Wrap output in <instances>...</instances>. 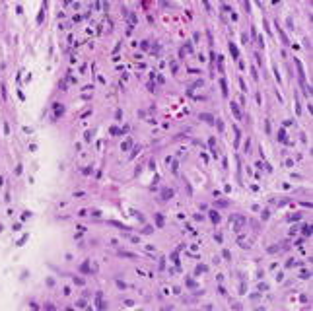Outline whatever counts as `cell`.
<instances>
[{
  "instance_id": "cell-1",
  "label": "cell",
  "mask_w": 313,
  "mask_h": 311,
  "mask_svg": "<svg viewBox=\"0 0 313 311\" xmlns=\"http://www.w3.org/2000/svg\"><path fill=\"white\" fill-rule=\"evenodd\" d=\"M294 62H296V66H298V74H300V82H302V84H305V74H304V68H302V62L298 61V59H294Z\"/></svg>"
},
{
  "instance_id": "cell-2",
  "label": "cell",
  "mask_w": 313,
  "mask_h": 311,
  "mask_svg": "<svg viewBox=\"0 0 313 311\" xmlns=\"http://www.w3.org/2000/svg\"><path fill=\"white\" fill-rule=\"evenodd\" d=\"M230 109H232V113H234L235 117H237V119H241V117H243V115H241V111H239V107H237V103H235V101H232V105H230Z\"/></svg>"
},
{
  "instance_id": "cell-3",
  "label": "cell",
  "mask_w": 313,
  "mask_h": 311,
  "mask_svg": "<svg viewBox=\"0 0 313 311\" xmlns=\"http://www.w3.org/2000/svg\"><path fill=\"white\" fill-rule=\"evenodd\" d=\"M53 109H55V115L59 117V115L64 113V105H62V103H55V105H53ZM57 117H55V119H57Z\"/></svg>"
},
{
  "instance_id": "cell-4",
  "label": "cell",
  "mask_w": 313,
  "mask_h": 311,
  "mask_svg": "<svg viewBox=\"0 0 313 311\" xmlns=\"http://www.w3.org/2000/svg\"><path fill=\"white\" fill-rule=\"evenodd\" d=\"M200 119H202V121H206V123H210V125H214V123H216V119H214L212 115H208V113H200Z\"/></svg>"
},
{
  "instance_id": "cell-5",
  "label": "cell",
  "mask_w": 313,
  "mask_h": 311,
  "mask_svg": "<svg viewBox=\"0 0 313 311\" xmlns=\"http://www.w3.org/2000/svg\"><path fill=\"white\" fill-rule=\"evenodd\" d=\"M228 47H230V53H232V57H234L235 61H237V59H239V51H237V47H235L234 43H230Z\"/></svg>"
},
{
  "instance_id": "cell-6",
  "label": "cell",
  "mask_w": 313,
  "mask_h": 311,
  "mask_svg": "<svg viewBox=\"0 0 313 311\" xmlns=\"http://www.w3.org/2000/svg\"><path fill=\"white\" fill-rule=\"evenodd\" d=\"M220 86H222V92H224V95H228V86H226V80H224V78H220Z\"/></svg>"
},
{
  "instance_id": "cell-7",
  "label": "cell",
  "mask_w": 313,
  "mask_h": 311,
  "mask_svg": "<svg viewBox=\"0 0 313 311\" xmlns=\"http://www.w3.org/2000/svg\"><path fill=\"white\" fill-rule=\"evenodd\" d=\"M278 140L280 142H286V132H284V129L278 130Z\"/></svg>"
},
{
  "instance_id": "cell-8",
  "label": "cell",
  "mask_w": 313,
  "mask_h": 311,
  "mask_svg": "<svg viewBox=\"0 0 313 311\" xmlns=\"http://www.w3.org/2000/svg\"><path fill=\"white\" fill-rule=\"evenodd\" d=\"M131 144H132L131 140H127V142H125V144H123V150H129V148H131Z\"/></svg>"
},
{
  "instance_id": "cell-9",
  "label": "cell",
  "mask_w": 313,
  "mask_h": 311,
  "mask_svg": "<svg viewBox=\"0 0 313 311\" xmlns=\"http://www.w3.org/2000/svg\"><path fill=\"white\" fill-rule=\"evenodd\" d=\"M218 130H220V132H222V130H224V123L220 121V119H218Z\"/></svg>"
},
{
  "instance_id": "cell-10",
  "label": "cell",
  "mask_w": 313,
  "mask_h": 311,
  "mask_svg": "<svg viewBox=\"0 0 313 311\" xmlns=\"http://www.w3.org/2000/svg\"><path fill=\"white\" fill-rule=\"evenodd\" d=\"M92 136H94V130H88V132H86V140H90Z\"/></svg>"
},
{
  "instance_id": "cell-11",
  "label": "cell",
  "mask_w": 313,
  "mask_h": 311,
  "mask_svg": "<svg viewBox=\"0 0 313 311\" xmlns=\"http://www.w3.org/2000/svg\"><path fill=\"white\" fill-rule=\"evenodd\" d=\"M111 134H119V129H117V127H111Z\"/></svg>"
}]
</instances>
